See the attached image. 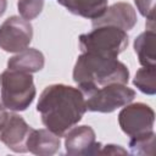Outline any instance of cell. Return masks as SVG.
Masks as SVG:
<instances>
[{
	"mask_svg": "<svg viewBox=\"0 0 156 156\" xmlns=\"http://www.w3.org/2000/svg\"><path fill=\"white\" fill-rule=\"evenodd\" d=\"M37 111L46 129L62 138L80 122L87 112L83 93L66 84L48 85L40 94Z\"/></svg>",
	"mask_w": 156,
	"mask_h": 156,
	"instance_id": "1",
	"label": "cell"
},
{
	"mask_svg": "<svg viewBox=\"0 0 156 156\" xmlns=\"http://www.w3.org/2000/svg\"><path fill=\"white\" fill-rule=\"evenodd\" d=\"M72 78L83 95H87L108 84H127L129 69L117 58L82 52L74 63Z\"/></svg>",
	"mask_w": 156,
	"mask_h": 156,
	"instance_id": "2",
	"label": "cell"
},
{
	"mask_svg": "<svg viewBox=\"0 0 156 156\" xmlns=\"http://www.w3.org/2000/svg\"><path fill=\"white\" fill-rule=\"evenodd\" d=\"M37 95L32 73L6 69L0 74V104L12 112L26 111Z\"/></svg>",
	"mask_w": 156,
	"mask_h": 156,
	"instance_id": "3",
	"label": "cell"
},
{
	"mask_svg": "<svg viewBox=\"0 0 156 156\" xmlns=\"http://www.w3.org/2000/svg\"><path fill=\"white\" fill-rule=\"evenodd\" d=\"M79 49L82 52H90L104 57L117 58L123 52L129 43V37L126 30L112 27L100 26L91 32L80 34L78 38Z\"/></svg>",
	"mask_w": 156,
	"mask_h": 156,
	"instance_id": "4",
	"label": "cell"
},
{
	"mask_svg": "<svg viewBox=\"0 0 156 156\" xmlns=\"http://www.w3.org/2000/svg\"><path fill=\"white\" fill-rule=\"evenodd\" d=\"M87 111L111 113L130 104L135 98V91L127 87V84H108L96 88L89 94L84 95Z\"/></svg>",
	"mask_w": 156,
	"mask_h": 156,
	"instance_id": "5",
	"label": "cell"
},
{
	"mask_svg": "<svg viewBox=\"0 0 156 156\" xmlns=\"http://www.w3.org/2000/svg\"><path fill=\"white\" fill-rule=\"evenodd\" d=\"M118 124L127 136H140L154 132L155 112L144 102L128 104L118 113Z\"/></svg>",
	"mask_w": 156,
	"mask_h": 156,
	"instance_id": "6",
	"label": "cell"
},
{
	"mask_svg": "<svg viewBox=\"0 0 156 156\" xmlns=\"http://www.w3.org/2000/svg\"><path fill=\"white\" fill-rule=\"evenodd\" d=\"M33 39V27L20 16H11L0 24V49L6 52H20L27 49Z\"/></svg>",
	"mask_w": 156,
	"mask_h": 156,
	"instance_id": "7",
	"label": "cell"
},
{
	"mask_svg": "<svg viewBox=\"0 0 156 156\" xmlns=\"http://www.w3.org/2000/svg\"><path fill=\"white\" fill-rule=\"evenodd\" d=\"M101 146V143L96 141L95 132L90 126H74L65 134V150L67 155H98Z\"/></svg>",
	"mask_w": 156,
	"mask_h": 156,
	"instance_id": "8",
	"label": "cell"
},
{
	"mask_svg": "<svg viewBox=\"0 0 156 156\" xmlns=\"http://www.w3.org/2000/svg\"><path fill=\"white\" fill-rule=\"evenodd\" d=\"M32 127L17 113L9 115V118L0 130V141L13 152H27V138Z\"/></svg>",
	"mask_w": 156,
	"mask_h": 156,
	"instance_id": "9",
	"label": "cell"
},
{
	"mask_svg": "<svg viewBox=\"0 0 156 156\" xmlns=\"http://www.w3.org/2000/svg\"><path fill=\"white\" fill-rule=\"evenodd\" d=\"M138 22L136 12L134 7L128 2H116L107 6L106 11L98 18L91 21L93 27L112 26L123 30H130Z\"/></svg>",
	"mask_w": 156,
	"mask_h": 156,
	"instance_id": "10",
	"label": "cell"
},
{
	"mask_svg": "<svg viewBox=\"0 0 156 156\" xmlns=\"http://www.w3.org/2000/svg\"><path fill=\"white\" fill-rule=\"evenodd\" d=\"M27 150L38 156H51L60 150L61 140L60 136L50 132L49 129H33L30 130L27 143Z\"/></svg>",
	"mask_w": 156,
	"mask_h": 156,
	"instance_id": "11",
	"label": "cell"
},
{
	"mask_svg": "<svg viewBox=\"0 0 156 156\" xmlns=\"http://www.w3.org/2000/svg\"><path fill=\"white\" fill-rule=\"evenodd\" d=\"M44 65H45V57L43 52L34 48H27L17 52V55L9 58L7 69L26 72V73H35L43 69Z\"/></svg>",
	"mask_w": 156,
	"mask_h": 156,
	"instance_id": "12",
	"label": "cell"
},
{
	"mask_svg": "<svg viewBox=\"0 0 156 156\" xmlns=\"http://www.w3.org/2000/svg\"><path fill=\"white\" fill-rule=\"evenodd\" d=\"M57 4L76 16L93 21L106 11L108 0H57Z\"/></svg>",
	"mask_w": 156,
	"mask_h": 156,
	"instance_id": "13",
	"label": "cell"
},
{
	"mask_svg": "<svg viewBox=\"0 0 156 156\" xmlns=\"http://www.w3.org/2000/svg\"><path fill=\"white\" fill-rule=\"evenodd\" d=\"M134 51L143 67L156 66V33L147 28L134 39Z\"/></svg>",
	"mask_w": 156,
	"mask_h": 156,
	"instance_id": "14",
	"label": "cell"
},
{
	"mask_svg": "<svg viewBox=\"0 0 156 156\" xmlns=\"http://www.w3.org/2000/svg\"><path fill=\"white\" fill-rule=\"evenodd\" d=\"M133 84L146 95L156 94V66L141 67L136 71Z\"/></svg>",
	"mask_w": 156,
	"mask_h": 156,
	"instance_id": "15",
	"label": "cell"
},
{
	"mask_svg": "<svg viewBox=\"0 0 156 156\" xmlns=\"http://www.w3.org/2000/svg\"><path fill=\"white\" fill-rule=\"evenodd\" d=\"M155 132L130 138L129 140V152L133 155H150L155 152Z\"/></svg>",
	"mask_w": 156,
	"mask_h": 156,
	"instance_id": "16",
	"label": "cell"
},
{
	"mask_svg": "<svg viewBox=\"0 0 156 156\" xmlns=\"http://www.w3.org/2000/svg\"><path fill=\"white\" fill-rule=\"evenodd\" d=\"M44 7V0H18L17 10L20 12V17L26 21H32L37 18Z\"/></svg>",
	"mask_w": 156,
	"mask_h": 156,
	"instance_id": "17",
	"label": "cell"
},
{
	"mask_svg": "<svg viewBox=\"0 0 156 156\" xmlns=\"http://www.w3.org/2000/svg\"><path fill=\"white\" fill-rule=\"evenodd\" d=\"M134 4L140 15L146 18V27L155 29V0H134Z\"/></svg>",
	"mask_w": 156,
	"mask_h": 156,
	"instance_id": "18",
	"label": "cell"
},
{
	"mask_svg": "<svg viewBox=\"0 0 156 156\" xmlns=\"http://www.w3.org/2000/svg\"><path fill=\"white\" fill-rule=\"evenodd\" d=\"M99 154H111V155H115V154H127V151L124 149H122L119 145H113V144H107L105 146H101Z\"/></svg>",
	"mask_w": 156,
	"mask_h": 156,
	"instance_id": "19",
	"label": "cell"
},
{
	"mask_svg": "<svg viewBox=\"0 0 156 156\" xmlns=\"http://www.w3.org/2000/svg\"><path fill=\"white\" fill-rule=\"evenodd\" d=\"M9 118V113H7V110L0 104V130L2 129V127L5 126L6 121Z\"/></svg>",
	"mask_w": 156,
	"mask_h": 156,
	"instance_id": "20",
	"label": "cell"
},
{
	"mask_svg": "<svg viewBox=\"0 0 156 156\" xmlns=\"http://www.w3.org/2000/svg\"><path fill=\"white\" fill-rule=\"evenodd\" d=\"M7 7V0H0V17L5 13Z\"/></svg>",
	"mask_w": 156,
	"mask_h": 156,
	"instance_id": "21",
	"label": "cell"
}]
</instances>
